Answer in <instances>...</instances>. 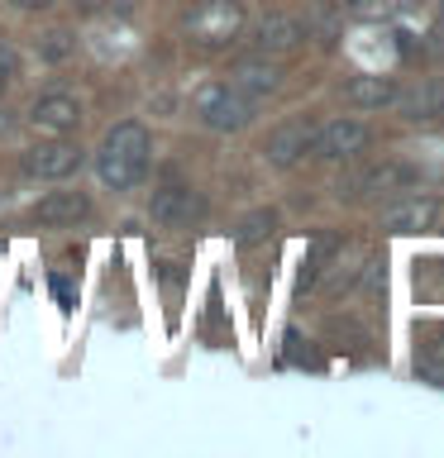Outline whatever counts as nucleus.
Here are the masks:
<instances>
[{
  "instance_id": "f257e3e1",
  "label": "nucleus",
  "mask_w": 444,
  "mask_h": 458,
  "mask_svg": "<svg viewBox=\"0 0 444 458\" xmlns=\"http://www.w3.org/2000/svg\"><path fill=\"white\" fill-rule=\"evenodd\" d=\"M149 157H153V139L139 120L115 124L96 148V177L110 186V191H134V186L149 177Z\"/></svg>"
},
{
  "instance_id": "f03ea898",
  "label": "nucleus",
  "mask_w": 444,
  "mask_h": 458,
  "mask_svg": "<svg viewBox=\"0 0 444 458\" xmlns=\"http://www.w3.org/2000/svg\"><path fill=\"white\" fill-rule=\"evenodd\" d=\"M243 34V5L239 0H201L186 14V38L196 43L201 53H220Z\"/></svg>"
},
{
  "instance_id": "7ed1b4c3",
  "label": "nucleus",
  "mask_w": 444,
  "mask_h": 458,
  "mask_svg": "<svg viewBox=\"0 0 444 458\" xmlns=\"http://www.w3.org/2000/svg\"><path fill=\"white\" fill-rule=\"evenodd\" d=\"M196 114L206 129H215V134H239V129H249V120H253V100L243 91H235L229 81H215V86H201Z\"/></svg>"
},
{
  "instance_id": "20e7f679",
  "label": "nucleus",
  "mask_w": 444,
  "mask_h": 458,
  "mask_svg": "<svg viewBox=\"0 0 444 458\" xmlns=\"http://www.w3.org/2000/svg\"><path fill=\"white\" fill-rule=\"evenodd\" d=\"M81 163H86V153L67 134H53V139H43L24 153V172L38 177V182H67V177L81 172Z\"/></svg>"
},
{
  "instance_id": "39448f33",
  "label": "nucleus",
  "mask_w": 444,
  "mask_h": 458,
  "mask_svg": "<svg viewBox=\"0 0 444 458\" xmlns=\"http://www.w3.org/2000/svg\"><path fill=\"white\" fill-rule=\"evenodd\" d=\"M149 215H153V225H163V229H192L201 215H206V196H201L196 186H158Z\"/></svg>"
},
{
  "instance_id": "423d86ee",
  "label": "nucleus",
  "mask_w": 444,
  "mask_h": 458,
  "mask_svg": "<svg viewBox=\"0 0 444 458\" xmlns=\"http://www.w3.org/2000/svg\"><path fill=\"white\" fill-rule=\"evenodd\" d=\"M415 182V167L406 163H378V167H363V172H349L339 177L335 191L349 196V200H363V196H387V191H401V186Z\"/></svg>"
},
{
  "instance_id": "0eeeda50",
  "label": "nucleus",
  "mask_w": 444,
  "mask_h": 458,
  "mask_svg": "<svg viewBox=\"0 0 444 458\" xmlns=\"http://www.w3.org/2000/svg\"><path fill=\"white\" fill-rule=\"evenodd\" d=\"M282 77H286V67L278 63V57H268V53L243 57V63L229 67V86H235V91H243V96L253 100V106H258V100H268L272 91H278Z\"/></svg>"
},
{
  "instance_id": "6e6552de",
  "label": "nucleus",
  "mask_w": 444,
  "mask_h": 458,
  "mask_svg": "<svg viewBox=\"0 0 444 458\" xmlns=\"http://www.w3.org/2000/svg\"><path fill=\"white\" fill-rule=\"evenodd\" d=\"M368 148V124L363 120H329L315 129V157H325V163H344V157H354V153H363Z\"/></svg>"
},
{
  "instance_id": "1a4fd4ad",
  "label": "nucleus",
  "mask_w": 444,
  "mask_h": 458,
  "mask_svg": "<svg viewBox=\"0 0 444 458\" xmlns=\"http://www.w3.org/2000/svg\"><path fill=\"white\" fill-rule=\"evenodd\" d=\"M315 129H320V124H311V120H286V124H278V129L268 134V143H263L268 163H272V167H296L301 157L315 148Z\"/></svg>"
},
{
  "instance_id": "9d476101",
  "label": "nucleus",
  "mask_w": 444,
  "mask_h": 458,
  "mask_svg": "<svg viewBox=\"0 0 444 458\" xmlns=\"http://www.w3.org/2000/svg\"><path fill=\"white\" fill-rule=\"evenodd\" d=\"M306 38H311V34H306V20H296V14H268V20L253 29V48L268 53V57L292 53V48H301Z\"/></svg>"
},
{
  "instance_id": "9b49d317",
  "label": "nucleus",
  "mask_w": 444,
  "mask_h": 458,
  "mask_svg": "<svg viewBox=\"0 0 444 458\" xmlns=\"http://www.w3.org/2000/svg\"><path fill=\"white\" fill-rule=\"evenodd\" d=\"M81 120V106H77V96H63V91H53V96H38L34 106H29V124L38 129V134H72Z\"/></svg>"
},
{
  "instance_id": "f8f14e48",
  "label": "nucleus",
  "mask_w": 444,
  "mask_h": 458,
  "mask_svg": "<svg viewBox=\"0 0 444 458\" xmlns=\"http://www.w3.org/2000/svg\"><path fill=\"white\" fill-rule=\"evenodd\" d=\"M435 196H406V200H397V206H387L382 210V234H421V229L435 225Z\"/></svg>"
},
{
  "instance_id": "ddd939ff",
  "label": "nucleus",
  "mask_w": 444,
  "mask_h": 458,
  "mask_svg": "<svg viewBox=\"0 0 444 458\" xmlns=\"http://www.w3.org/2000/svg\"><path fill=\"white\" fill-rule=\"evenodd\" d=\"M397 96H401V86H397V77H387V72H358V77L344 86V100H349L354 110H387V106H397Z\"/></svg>"
},
{
  "instance_id": "4468645a",
  "label": "nucleus",
  "mask_w": 444,
  "mask_h": 458,
  "mask_svg": "<svg viewBox=\"0 0 444 458\" xmlns=\"http://www.w3.org/2000/svg\"><path fill=\"white\" fill-rule=\"evenodd\" d=\"M29 215H34V225H77L91 215V196L86 191H48Z\"/></svg>"
},
{
  "instance_id": "2eb2a0df",
  "label": "nucleus",
  "mask_w": 444,
  "mask_h": 458,
  "mask_svg": "<svg viewBox=\"0 0 444 458\" xmlns=\"http://www.w3.org/2000/svg\"><path fill=\"white\" fill-rule=\"evenodd\" d=\"M335 253H339V258L329 263L335 272L325 277V292H329V296H344V292H354V286H358V277H363V267H368L372 253H368V249H344V243H339Z\"/></svg>"
},
{
  "instance_id": "dca6fc26",
  "label": "nucleus",
  "mask_w": 444,
  "mask_h": 458,
  "mask_svg": "<svg viewBox=\"0 0 444 458\" xmlns=\"http://www.w3.org/2000/svg\"><path fill=\"white\" fill-rule=\"evenodd\" d=\"M397 106L406 120H435V114H444V86L440 81H421V86H411L406 96H397Z\"/></svg>"
},
{
  "instance_id": "f3484780",
  "label": "nucleus",
  "mask_w": 444,
  "mask_h": 458,
  "mask_svg": "<svg viewBox=\"0 0 444 458\" xmlns=\"http://www.w3.org/2000/svg\"><path fill=\"white\" fill-rule=\"evenodd\" d=\"M344 10L354 20H368V24H392V20L415 10V0H344Z\"/></svg>"
},
{
  "instance_id": "a211bd4d",
  "label": "nucleus",
  "mask_w": 444,
  "mask_h": 458,
  "mask_svg": "<svg viewBox=\"0 0 444 458\" xmlns=\"http://www.w3.org/2000/svg\"><path fill=\"white\" fill-rule=\"evenodd\" d=\"M272 229H278V210H253V215H243L239 229H235V249H258Z\"/></svg>"
},
{
  "instance_id": "6ab92c4d",
  "label": "nucleus",
  "mask_w": 444,
  "mask_h": 458,
  "mask_svg": "<svg viewBox=\"0 0 444 458\" xmlns=\"http://www.w3.org/2000/svg\"><path fill=\"white\" fill-rule=\"evenodd\" d=\"M415 372H421L425 382H435V386H444V335L440 339H430L421 353H415Z\"/></svg>"
},
{
  "instance_id": "aec40b11",
  "label": "nucleus",
  "mask_w": 444,
  "mask_h": 458,
  "mask_svg": "<svg viewBox=\"0 0 444 458\" xmlns=\"http://www.w3.org/2000/svg\"><path fill=\"white\" fill-rule=\"evenodd\" d=\"M67 53H72V38L63 34V29L43 34V57H53V63H57V57H67Z\"/></svg>"
},
{
  "instance_id": "412c9836",
  "label": "nucleus",
  "mask_w": 444,
  "mask_h": 458,
  "mask_svg": "<svg viewBox=\"0 0 444 458\" xmlns=\"http://www.w3.org/2000/svg\"><path fill=\"white\" fill-rule=\"evenodd\" d=\"M311 20H315V34H320V43H335V20H329L325 10H311Z\"/></svg>"
},
{
  "instance_id": "4be33fe9",
  "label": "nucleus",
  "mask_w": 444,
  "mask_h": 458,
  "mask_svg": "<svg viewBox=\"0 0 444 458\" xmlns=\"http://www.w3.org/2000/svg\"><path fill=\"white\" fill-rule=\"evenodd\" d=\"M53 296H57V306H63V310L72 306V286H67L63 277H53Z\"/></svg>"
},
{
  "instance_id": "5701e85b",
  "label": "nucleus",
  "mask_w": 444,
  "mask_h": 458,
  "mask_svg": "<svg viewBox=\"0 0 444 458\" xmlns=\"http://www.w3.org/2000/svg\"><path fill=\"white\" fill-rule=\"evenodd\" d=\"M10 5H14V10H29V14H34V10H53L57 0H10Z\"/></svg>"
},
{
  "instance_id": "b1692460",
  "label": "nucleus",
  "mask_w": 444,
  "mask_h": 458,
  "mask_svg": "<svg viewBox=\"0 0 444 458\" xmlns=\"http://www.w3.org/2000/svg\"><path fill=\"white\" fill-rule=\"evenodd\" d=\"M77 5V14H96V10H106V0H72Z\"/></svg>"
},
{
  "instance_id": "393cba45",
  "label": "nucleus",
  "mask_w": 444,
  "mask_h": 458,
  "mask_svg": "<svg viewBox=\"0 0 444 458\" xmlns=\"http://www.w3.org/2000/svg\"><path fill=\"white\" fill-rule=\"evenodd\" d=\"M5 86H10V77H5V72H0V96H5Z\"/></svg>"
},
{
  "instance_id": "a878e982",
  "label": "nucleus",
  "mask_w": 444,
  "mask_h": 458,
  "mask_svg": "<svg viewBox=\"0 0 444 458\" xmlns=\"http://www.w3.org/2000/svg\"><path fill=\"white\" fill-rule=\"evenodd\" d=\"M440 20H444V0H440Z\"/></svg>"
}]
</instances>
